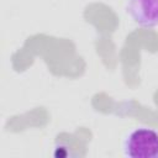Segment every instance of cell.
Listing matches in <instances>:
<instances>
[{
    "label": "cell",
    "instance_id": "7a4b0ae2",
    "mask_svg": "<svg viewBox=\"0 0 158 158\" xmlns=\"http://www.w3.org/2000/svg\"><path fill=\"white\" fill-rule=\"evenodd\" d=\"M126 11L142 27L158 26V0H127Z\"/></svg>",
    "mask_w": 158,
    "mask_h": 158
},
{
    "label": "cell",
    "instance_id": "6da1fadb",
    "mask_svg": "<svg viewBox=\"0 0 158 158\" xmlns=\"http://www.w3.org/2000/svg\"><path fill=\"white\" fill-rule=\"evenodd\" d=\"M122 151L128 158H158V132L148 127L130 131L122 141Z\"/></svg>",
    "mask_w": 158,
    "mask_h": 158
}]
</instances>
